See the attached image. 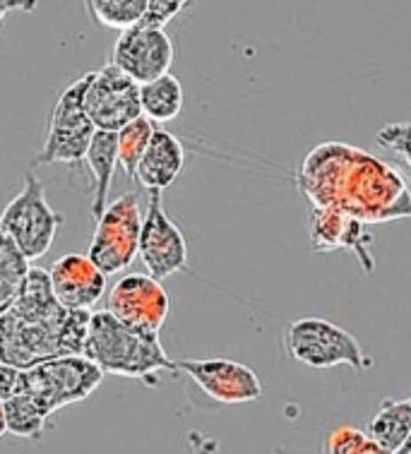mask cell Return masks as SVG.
Listing matches in <instances>:
<instances>
[{"label": "cell", "instance_id": "4", "mask_svg": "<svg viewBox=\"0 0 411 454\" xmlns=\"http://www.w3.org/2000/svg\"><path fill=\"white\" fill-rule=\"evenodd\" d=\"M284 348L291 361L315 371L352 365L354 371L363 372L375 365L349 332L322 317L294 320L284 332Z\"/></svg>", "mask_w": 411, "mask_h": 454}, {"label": "cell", "instance_id": "24", "mask_svg": "<svg viewBox=\"0 0 411 454\" xmlns=\"http://www.w3.org/2000/svg\"><path fill=\"white\" fill-rule=\"evenodd\" d=\"M328 454H392L385 447H380L368 433H363L352 426H339L329 433Z\"/></svg>", "mask_w": 411, "mask_h": 454}, {"label": "cell", "instance_id": "9", "mask_svg": "<svg viewBox=\"0 0 411 454\" xmlns=\"http://www.w3.org/2000/svg\"><path fill=\"white\" fill-rule=\"evenodd\" d=\"M84 111L101 132H121L125 125L142 118L140 84L121 73L114 63L90 73L84 90Z\"/></svg>", "mask_w": 411, "mask_h": 454}, {"label": "cell", "instance_id": "11", "mask_svg": "<svg viewBox=\"0 0 411 454\" xmlns=\"http://www.w3.org/2000/svg\"><path fill=\"white\" fill-rule=\"evenodd\" d=\"M138 257L152 279L162 281L188 270V240L164 212L162 192H149V205L142 219Z\"/></svg>", "mask_w": 411, "mask_h": 454}, {"label": "cell", "instance_id": "10", "mask_svg": "<svg viewBox=\"0 0 411 454\" xmlns=\"http://www.w3.org/2000/svg\"><path fill=\"white\" fill-rule=\"evenodd\" d=\"M107 310L132 330L159 334L171 313V298L149 274H125L108 291Z\"/></svg>", "mask_w": 411, "mask_h": 454}, {"label": "cell", "instance_id": "6", "mask_svg": "<svg viewBox=\"0 0 411 454\" xmlns=\"http://www.w3.org/2000/svg\"><path fill=\"white\" fill-rule=\"evenodd\" d=\"M90 84V73L75 80L60 97L56 106L51 111L49 128H46V140L42 152L32 159V166H51V164H84V157L90 152L91 137H94V123L84 111V90Z\"/></svg>", "mask_w": 411, "mask_h": 454}, {"label": "cell", "instance_id": "28", "mask_svg": "<svg viewBox=\"0 0 411 454\" xmlns=\"http://www.w3.org/2000/svg\"><path fill=\"white\" fill-rule=\"evenodd\" d=\"M188 438L190 447H193V454H219V440L217 438L202 435L200 430H193Z\"/></svg>", "mask_w": 411, "mask_h": 454}, {"label": "cell", "instance_id": "26", "mask_svg": "<svg viewBox=\"0 0 411 454\" xmlns=\"http://www.w3.org/2000/svg\"><path fill=\"white\" fill-rule=\"evenodd\" d=\"M190 3L186 0H149L147 12L142 17L140 27L145 29H164L173 17L181 15Z\"/></svg>", "mask_w": 411, "mask_h": 454}, {"label": "cell", "instance_id": "18", "mask_svg": "<svg viewBox=\"0 0 411 454\" xmlns=\"http://www.w3.org/2000/svg\"><path fill=\"white\" fill-rule=\"evenodd\" d=\"M366 433L387 452H399L411 435V396L380 402L378 411L366 426Z\"/></svg>", "mask_w": 411, "mask_h": 454}, {"label": "cell", "instance_id": "12", "mask_svg": "<svg viewBox=\"0 0 411 454\" xmlns=\"http://www.w3.org/2000/svg\"><path fill=\"white\" fill-rule=\"evenodd\" d=\"M176 368L188 375L209 399L219 404H248L263 396V382L253 368L229 358H186Z\"/></svg>", "mask_w": 411, "mask_h": 454}, {"label": "cell", "instance_id": "31", "mask_svg": "<svg viewBox=\"0 0 411 454\" xmlns=\"http://www.w3.org/2000/svg\"><path fill=\"white\" fill-rule=\"evenodd\" d=\"M397 454H411V435H409V440L404 442L402 450H399V452H397Z\"/></svg>", "mask_w": 411, "mask_h": 454}, {"label": "cell", "instance_id": "25", "mask_svg": "<svg viewBox=\"0 0 411 454\" xmlns=\"http://www.w3.org/2000/svg\"><path fill=\"white\" fill-rule=\"evenodd\" d=\"M375 142L385 152H392L411 168V121L409 123H387L375 135Z\"/></svg>", "mask_w": 411, "mask_h": 454}, {"label": "cell", "instance_id": "30", "mask_svg": "<svg viewBox=\"0 0 411 454\" xmlns=\"http://www.w3.org/2000/svg\"><path fill=\"white\" fill-rule=\"evenodd\" d=\"M8 435V423H5V404L0 402V438Z\"/></svg>", "mask_w": 411, "mask_h": 454}, {"label": "cell", "instance_id": "17", "mask_svg": "<svg viewBox=\"0 0 411 454\" xmlns=\"http://www.w3.org/2000/svg\"><path fill=\"white\" fill-rule=\"evenodd\" d=\"M84 166L91 176V219L97 222L108 207V192L118 168V135L115 132H94Z\"/></svg>", "mask_w": 411, "mask_h": 454}, {"label": "cell", "instance_id": "7", "mask_svg": "<svg viewBox=\"0 0 411 454\" xmlns=\"http://www.w3.org/2000/svg\"><path fill=\"white\" fill-rule=\"evenodd\" d=\"M104 380V372L87 356H63L25 371L22 392L32 396L46 416L84 402Z\"/></svg>", "mask_w": 411, "mask_h": 454}, {"label": "cell", "instance_id": "14", "mask_svg": "<svg viewBox=\"0 0 411 454\" xmlns=\"http://www.w3.org/2000/svg\"><path fill=\"white\" fill-rule=\"evenodd\" d=\"M308 240L312 253H337L349 250L361 262L363 272H375V260L370 255V246L375 239L370 236L368 226L337 209H311L308 219Z\"/></svg>", "mask_w": 411, "mask_h": 454}, {"label": "cell", "instance_id": "5", "mask_svg": "<svg viewBox=\"0 0 411 454\" xmlns=\"http://www.w3.org/2000/svg\"><path fill=\"white\" fill-rule=\"evenodd\" d=\"M63 223L66 216L49 205L43 183L34 171H27L22 191L10 200L0 215V226L25 255L27 262L49 253Z\"/></svg>", "mask_w": 411, "mask_h": 454}, {"label": "cell", "instance_id": "23", "mask_svg": "<svg viewBox=\"0 0 411 454\" xmlns=\"http://www.w3.org/2000/svg\"><path fill=\"white\" fill-rule=\"evenodd\" d=\"M154 130V123H149L147 118H138L130 125H125L121 132H115L118 135V166L130 181L138 174V166L147 152Z\"/></svg>", "mask_w": 411, "mask_h": 454}, {"label": "cell", "instance_id": "2", "mask_svg": "<svg viewBox=\"0 0 411 454\" xmlns=\"http://www.w3.org/2000/svg\"><path fill=\"white\" fill-rule=\"evenodd\" d=\"M91 310H60L53 317L0 315V364L29 371L63 356H84Z\"/></svg>", "mask_w": 411, "mask_h": 454}, {"label": "cell", "instance_id": "15", "mask_svg": "<svg viewBox=\"0 0 411 454\" xmlns=\"http://www.w3.org/2000/svg\"><path fill=\"white\" fill-rule=\"evenodd\" d=\"M51 286L66 310H91L107 294V274L87 255L70 253L49 267Z\"/></svg>", "mask_w": 411, "mask_h": 454}, {"label": "cell", "instance_id": "21", "mask_svg": "<svg viewBox=\"0 0 411 454\" xmlns=\"http://www.w3.org/2000/svg\"><path fill=\"white\" fill-rule=\"evenodd\" d=\"M84 5L90 10L94 22L123 34L128 29L140 27L142 17L147 12L149 0H90Z\"/></svg>", "mask_w": 411, "mask_h": 454}, {"label": "cell", "instance_id": "29", "mask_svg": "<svg viewBox=\"0 0 411 454\" xmlns=\"http://www.w3.org/2000/svg\"><path fill=\"white\" fill-rule=\"evenodd\" d=\"M34 8H36L34 0H0V22L5 20L8 12H15V10H25V12H29V10Z\"/></svg>", "mask_w": 411, "mask_h": 454}, {"label": "cell", "instance_id": "27", "mask_svg": "<svg viewBox=\"0 0 411 454\" xmlns=\"http://www.w3.org/2000/svg\"><path fill=\"white\" fill-rule=\"evenodd\" d=\"M22 378H25V371L0 364V402L3 404L15 399L17 395H22Z\"/></svg>", "mask_w": 411, "mask_h": 454}, {"label": "cell", "instance_id": "19", "mask_svg": "<svg viewBox=\"0 0 411 454\" xmlns=\"http://www.w3.org/2000/svg\"><path fill=\"white\" fill-rule=\"evenodd\" d=\"M142 118L149 123H169L183 111V87L171 73L140 87Z\"/></svg>", "mask_w": 411, "mask_h": 454}, {"label": "cell", "instance_id": "16", "mask_svg": "<svg viewBox=\"0 0 411 454\" xmlns=\"http://www.w3.org/2000/svg\"><path fill=\"white\" fill-rule=\"evenodd\" d=\"M183 166H186V149L181 140L173 132L156 128L147 152L138 166L135 181L149 192H164L178 181Z\"/></svg>", "mask_w": 411, "mask_h": 454}, {"label": "cell", "instance_id": "1", "mask_svg": "<svg viewBox=\"0 0 411 454\" xmlns=\"http://www.w3.org/2000/svg\"><path fill=\"white\" fill-rule=\"evenodd\" d=\"M296 188L312 209H337L361 223L409 219L411 185L395 166L349 142H322L298 166Z\"/></svg>", "mask_w": 411, "mask_h": 454}, {"label": "cell", "instance_id": "13", "mask_svg": "<svg viewBox=\"0 0 411 454\" xmlns=\"http://www.w3.org/2000/svg\"><path fill=\"white\" fill-rule=\"evenodd\" d=\"M111 63L140 87L154 82L171 70V36L164 29H145V27L128 29V32L118 34Z\"/></svg>", "mask_w": 411, "mask_h": 454}, {"label": "cell", "instance_id": "8", "mask_svg": "<svg viewBox=\"0 0 411 454\" xmlns=\"http://www.w3.org/2000/svg\"><path fill=\"white\" fill-rule=\"evenodd\" d=\"M140 195L125 192L108 202L107 212L97 219L94 239L90 243L87 257L104 274H118L128 270L140 250L142 233Z\"/></svg>", "mask_w": 411, "mask_h": 454}, {"label": "cell", "instance_id": "22", "mask_svg": "<svg viewBox=\"0 0 411 454\" xmlns=\"http://www.w3.org/2000/svg\"><path fill=\"white\" fill-rule=\"evenodd\" d=\"M5 423H8L10 435L25 440H42L43 433H46L49 416L39 409L32 396L22 392L15 399L5 402Z\"/></svg>", "mask_w": 411, "mask_h": 454}, {"label": "cell", "instance_id": "20", "mask_svg": "<svg viewBox=\"0 0 411 454\" xmlns=\"http://www.w3.org/2000/svg\"><path fill=\"white\" fill-rule=\"evenodd\" d=\"M27 272H29V262L0 226V315L8 313L10 306L15 303L17 291L22 286Z\"/></svg>", "mask_w": 411, "mask_h": 454}, {"label": "cell", "instance_id": "3", "mask_svg": "<svg viewBox=\"0 0 411 454\" xmlns=\"http://www.w3.org/2000/svg\"><path fill=\"white\" fill-rule=\"evenodd\" d=\"M84 356L104 375L135 378L154 387L164 371L178 372L159 334H145L115 320L108 310L91 313Z\"/></svg>", "mask_w": 411, "mask_h": 454}]
</instances>
